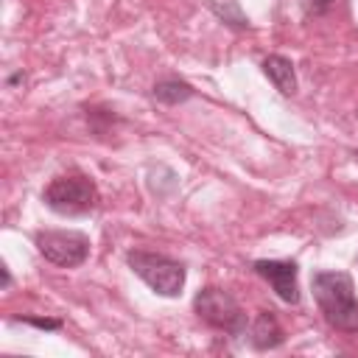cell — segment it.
Instances as JSON below:
<instances>
[{
    "mask_svg": "<svg viewBox=\"0 0 358 358\" xmlns=\"http://www.w3.org/2000/svg\"><path fill=\"white\" fill-rule=\"evenodd\" d=\"M313 299L324 313L327 324L341 333H358V299L350 274L344 271H316L310 280Z\"/></svg>",
    "mask_w": 358,
    "mask_h": 358,
    "instance_id": "6da1fadb",
    "label": "cell"
},
{
    "mask_svg": "<svg viewBox=\"0 0 358 358\" xmlns=\"http://www.w3.org/2000/svg\"><path fill=\"white\" fill-rule=\"evenodd\" d=\"M42 199L59 215H84V213L95 210L98 190H95L90 176H84V173H64V176H56L45 187Z\"/></svg>",
    "mask_w": 358,
    "mask_h": 358,
    "instance_id": "7a4b0ae2",
    "label": "cell"
},
{
    "mask_svg": "<svg viewBox=\"0 0 358 358\" xmlns=\"http://www.w3.org/2000/svg\"><path fill=\"white\" fill-rule=\"evenodd\" d=\"M131 271L159 296H176L185 285V266L154 252H129Z\"/></svg>",
    "mask_w": 358,
    "mask_h": 358,
    "instance_id": "3957f363",
    "label": "cell"
},
{
    "mask_svg": "<svg viewBox=\"0 0 358 358\" xmlns=\"http://www.w3.org/2000/svg\"><path fill=\"white\" fill-rule=\"evenodd\" d=\"M193 310L199 313V319H204L207 324L229 333V336H243L246 330V313L243 308L235 302V296H229L227 291L207 285L193 296Z\"/></svg>",
    "mask_w": 358,
    "mask_h": 358,
    "instance_id": "277c9868",
    "label": "cell"
},
{
    "mask_svg": "<svg viewBox=\"0 0 358 358\" xmlns=\"http://www.w3.org/2000/svg\"><path fill=\"white\" fill-rule=\"evenodd\" d=\"M36 249L53 266L76 268L90 255V238L84 232H73V229H67V232L64 229H48V232H36Z\"/></svg>",
    "mask_w": 358,
    "mask_h": 358,
    "instance_id": "5b68a950",
    "label": "cell"
},
{
    "mask_svg": "<svg viewBox=\"0 0 358 358\" xmlns=\"http://www.w3.org/2000/svg\"><path fill=\"white\" fill-rule=\"evenodd\" d=\"M255 271L277 291V296L288 305L299 302V282H296V263L291 260H257Z\"/></svg>",
    "mask_w": 358,
    "mask_h": 358,
    "instance_id": "8992f818",
    "label": "cell"
},
{
    "mask_svg": "<svg viewBox=\"0 0 358 358\" xmlns=\"http://www.w3.org/2000/svg\"><path fill=\"white\" fill-rule=\"evenodd\" d=\"M249 338H252V344L257 350H274V347H280L285 341V333H282V327H280V322H277V316L271 310H260L255 316V322H252Z\"/></svg>",
    "mask_w": 358,
    "mask_h": 358,
    "instance_id": "52a82bcc",
    "label": "cell"
},
{
    "mask_svg": "<svg viewBox=\"0 0 358 358\" xmlns=\"http://www.w3.org/2000/svg\"><path fill=\"white\" fill-rule=\"evenodd\" d=\"M260 67H263V73L268 76V81H271L282 95H294V92H296V73H294L291 59L274 53V56H266Z\"/></svg>",
    "mask_w": 358,
    "mask_h": 358,
    "instance_id": "ba28073f",
    "label": "cell"
},
{
    "mask_svg": "<svg viewBox=\"0 0 358 358\" xmlns=\"http://www.w3.org/2000/svg\"><path fill=\"white\" fill-rule=\"evenodd\" d=\"M193 95V90H190V84H185V81H176V78H168V81H159V84H154V98L157 101H162V103H182V101H187Z\"/></svg>",
    "mask_w": 358,
    "mask_h": 358,
    "instance_id": "9c48e42d",
    "label": "cell"
},
{
    "mask_svg": "<svg viewBox=\"0 0 358 358\" xmlns=\"http://www.w3.org/2000/svg\"><path fill=\"white\" fill-rule=\"evenodd\" d=\"M213 8H215V14H221V17H229V20H232V25H238V28H246V25H249V20H246V17H241V11H238L232 3H224V8L215 3Z\"/></svg>",
    "mask_w": 358,
    "mask_h": 358,
    "instance_id": "30bf717a",
    "label": "cell"
},
{
    "mask_svg": "<svg viewBox=\"0 0 358 358\" xmlns=\"http://www.w3.org/2000/svg\"><path fill=\"white\" fill-rule=\"evenodd\" d=\"M22 322H28V324H34V327H42V330H59V327H62V322H59V319H39V316H25Z\"/></svg>",
    "mask_w": 358,
    "mask_h": 358,
    "instance_id": "8fae6325",
    "label": "cell"
},
{
    "mask_svg": "<svg viewBox=\"0 0 358 358\" xmlns=\"http://www.w3.org/2000/svg\"><path fill=\"white\" fill-rule=\"evenodd\" d=\"M330 3H333V0H313V11H324Z\"/></svg>",
    "mask_w": 358,
    "mask_h": 358,
    "instance_id": "7c38bea8",
    "label": "cell"
}]
</instances>
